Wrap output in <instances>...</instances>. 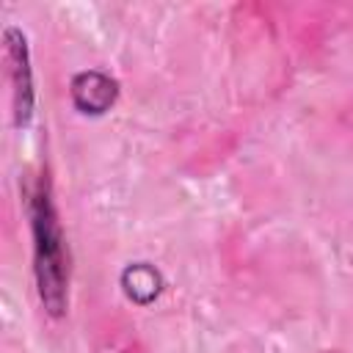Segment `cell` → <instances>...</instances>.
Returning <instances> with one entry per match:
<instances>
[{
  "mask_svg": "<svg viewBox=\"0 0 353 353\" xmlns=\"http://www.w3.org/2000/svg\"><path fill=\"white\" fill-rule=\"evenodd\" d=\"M30 226H33V270L39 284V298L52 317H61L66 309V248L58 226V215L50 199L47 185H39L30 199Z\"/></svg>",
  "mask_w": 353,
  "mask_h": 353,
  "instance_id": "obj_1",
  "label": "cell"
},
{
  "mask_svg": "<svg viewBox=\"0 0 353 353\" xmlns=\"http://www.w3.org/2000/svg\"><path fill=\"white\" fill-rule=\"evenodd\" d=\"M121 287L132 303L149 306L163 292V276H160V270H154L146 262H132L121 270Z\"/></svg>",
  "mask_w": 353,
  "mask_h": 353,
  "instance_id": "obj_4",
  "label": "cell"
},
{
  "mask_svg": "<svg viewBox=\"0 0 353 353\" xmlns=\"http://www.w3.org/2000/svg\"><path fill=\"white\" fill-rule=\"evenodd\" d=\"M69 94H72V102H74V108L80 113L102 116V113H108L113 108V102L119 97V83L108 72L85 69V72L72 77Z\"/></svg>",
  "mask_w": 353,
  "mask_h": 353,
  "instance_id": "obj_3",
  "label": "cell"
},
{
  "mask_svg": "<svg viewBox=\"0 0 353 353\" xmlns=\"http://www.w3.org/2000/svg\"><path fill=\"white\" fill-rule=\"evenodd\" d=\"M6 61L14 85V121L17 127H25L33 116V77L28 61V41L14 25L6 28Z\"/></svg>",
  "mask_w": 353,
  "mask_h": 353,
  "instance_id": "obj_2",
  "label": "cell"
}]
</instances>
